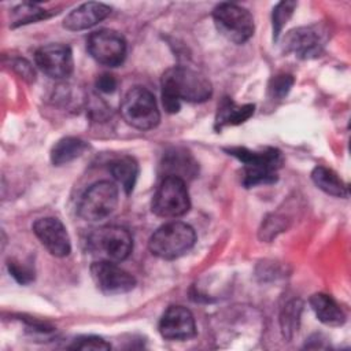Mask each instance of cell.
Returning <instances> with one entry per match:
<instances>
[{
    "label": "cell",
    "mask_w": 351,
    "mask_h": 351,
    "mask_svg": "<svg viewBox=\"0 0 351 351\" xmlns=\"http://www.w3.org/2000/svg\"><path fill=\"white\" fill-rule=\"evenodd\" d=\"M89 270L92 280L103 293H126L136 287V278L115 262L99 259L90 265Z\"/></svg>",
    "instance_id": "11"
},
{
    "label": "cell",
    "mask_w": 351,
    "mask_h": 351,
    "mask_svg": "<svg viewBox=\"0 0 351 351\" xmlns=\"http://www.w3.org/2000/svg\"><path fill=\"white\" fill-rule=\"evenodd\" d=\"M254 104H236L230 97H223L218 104L215 115V130H222L225 126H236L245 122L254 115Z\"/></svg>",
    "instance_id": "17"
},
{
    "label": "cell",
    "mask_w": 351,
    "mask_h": 351,
    "mask_svg": "<svg viewBox=\"0 0 351 351\" xmlns=\"http://www.w3.org/2000/svg\"><path fill=\"white\" fill-rule=\"evenodd\" d=\"M34 62L45 75L53 80L67 78L74 70L71 48L64 44H48L38 48Z\"/></svg>",
    "instance_id": "12"
},
{
    "label": "cell",
    "mask_w": 351,
    "mask_h": 351,
    "mask_svg": "<svg viewBox=\"0 0 351 351\" xmlns=\"http://www.w3.org/2000/svg\"><path fill=\"white\" fill-rule=\"evenodd\" d=\"M225 151L243 163V185L245 188L274 184L282 165L281 152L277 148L252 151L245 147H230Z\"/></svg>",
    "instance_id": "2"
},
{
    "label": "cell",
    "mask_w": 351,
    "mask_h": 351,
    "mask_svg": "<svg viewBox=\"0 0 351 351\" xmlns=\"http://www.w3.org/2000/svg\"><path fill=\"white\" fill-rule=\"evenodd\" d=\"M310 306L317 318L328 326H340L346 321L344 311L330 295L322 292L314 293L310 298Z\"/></svg>",
    "instance_id": "18"
},
{
    "label": "cell",
    "mask_w": 351,
    "mask_h": 351,
    "mask_svg": "<svg viewBox=\"0 0 351 351\" xmlns=\"http://www.w3.org/2000/svg\"><path fill=\"white\" fill-rule=\"evenodd\" d=\"M300 311H302V303L299 300H293L285 306L281 315V328H282L281 330L284 337L291 339L295 330H298Z\"/></svg>",
    "instance_id": "24"
},
{
    "label": "cell",
    "mask_w": 351,
    "mask_h": 351,
    "mask_svg": "<svg viewBox=\"0 0 351 351\" xmlns=\"http://www.w3.org/2000/svg\"><path fill=\"white\" fill-rule=\"evenodd\" d=\"M108 170L128 195L134 189L138 177V163L134 158L129 155L118 156L108 163Z\"/></svg>",
    "instance_id": "19"
},
{
    "label": "cell",
    "mask_w": 351,
    "mask_h": 351,
    "mask_svg": "<svg viewBox=\"0 0 351 351\" xmlns=\"http://www.w3.org/2000/svg\"><path fill=\"white\" fill-rule=\"evenodd\" d=\"M160 170L163 177H178L186 182V180L196 177L199 167L188 151L181 148H171L163 155Z\"/></svg>",
    "instance_id": "16"
},
{
    "label": "cell",
    "mask_w": 351,
    "mask_h": 351,
    "mask_svg": "<svg viewBox=\"0 0 351 351\" xmlns=\"http://www.w3.org/2000/svg\"><path fill=\"white\" fill-rule=\"evenodd\" d=\"M12 69L25 80L34 81V70L32 64L25 59H15L12 60Z\"/></svg>",
    "instance_id": "29"
},
{
    "label": "cell",
    "mask_w": 351,
    "mask_h": 351,
    "mask_svg": "<svg viewBox=\"0 0 351 351\" xmlns=\"http://www.w3.org/2000/svg\"><path fill=\"white\" fill-rule=\"evenodd\" d=\"M121 115L128 125L138 130H151L160 121L155 96L144 86H133L126 92L121 103Z\"/></svg>",
    "instance_id": "4"
},
{
    "label": "cell",
    "mask_w": 351,
    "mask_h": 351,
    "mask_svg": "<svg viewBox=\"0 0 351 351\" xmlns=\"http://www.w3.org/2000/svg\"><path fill=\"white\" fill-rule=\"evenodd\" d=\"M298 3L292 0H284L277 3V5L273 8L271 14V26H273V40H277L282 27L288 23V21L292 18L293 11L296 8Z\"/></svg>",
    "instance_id": "23"
},
{
    "label": "cell",
    "mask_w": 351,
    "mask_h": 351,
    "mask_svg": "<svg viewBox=\"0 0 351 351\" xmlns=\"http://www.w3.org/2000/svg\"><path fill=\"white\" fill-rule=\"evenodd\" d=\"M328 40L326 29L321 25L302 26L289 30L282 41L284 51L296 58L307 60L321 55Z\"/></svg>",
    "instance_id": "9"
},
{
    "label": "cell",
    "mask_w": 351,
    "mask_h": 351,
    "mask_svg": "<svg viewBox=\"0 0 351 351\" xmlns=\"http://www.w3.org/2000/svg\"><path fill=\"white\" fill-rule=\"evenodd\" d=\"M118 81L112 74L104 73L97 77L96 80V88L103 93H112L117 89Z\"/></svg>",
    "instance_id": "28"
},
{
    "label": "cell",
    "mask_w": 351,
    "mask_h": 351,
    "mask_svg": "<svg viewBox=\"0 0 351 351\" xmlns=\"http://www.w3.org/2000/svg\"><path fill=\"white\" fill-rule=\"evenodd\" d=\"M71 350H110L111 344L99 336H81L69 346Z\"/></svg>",
    "instance_id": "26"
},
{
    "label": "cell",
    "mask_w": 351,
    "mask_h": 351,
    "mask_svg": "<svg viewBox=\"0 0 351 351\" xmlns=\"http://www.w3.org/2000/svg\"><path fill=\"white\" fill-rule=\"evenodd\" d=\"M217 30L234 44H244L254 36L255 25L251 12L233 3H221L213 11Z\"/></svg>",
    "instance_id": "7"
},
{
    "label": "cell",
    "mask_w": 351,
    "mask_h": 351,
    "mask_svg": "<svg viewBox=\"0 0 351 351\" xmlns=\"http://www.w3.org/2000/svg\"><path fill=\"white\" fill-rule=\"evenodd\" d=\"M151 208L162 218H178L186 214L191 208L186 182L178 177H163L154 193Z\"/></svg>",
    "instance_id": "8"
},
{
    "label": "cell",
    "mask_w": 351,
    "mask_h": 351,
    "mask_svg": "<svg viewBox=\"0 0 351 351\" xmlns=\"http://www.w3.org/2000/svg\"><path fill=\"white\" fill-rule=\"evenodd\" d=\"M311 180L317 188L335 197H347L348 188L343 180L332 170L325 166H317L311 171Z\"/></svg>",
    "instance_id": "21"
},
{
    "label": "cell",
    "mask_w": 351,
    "mask_h": 351,
    "mask_svg": "<svg viewBox=\"0 0 351 351\" xmlns=\"http://www.w3.org/2000/svg\"><path fill=\"white\" fill-rule=\"evenodd\" d=\"M293 85V77L291 74H277L270 78L267 85V95L273 100L284 99Z\"/></svg>",
    "instance_id": "25"
},
{
    "label": "cell",
    "mask_w": 351,
    "mask_h": 351,
    "mask_svg": "<svg viewBox=\"0 0 351 351\" xmlns=\"http://www.w3.org/2000/svg\"><path fill=\"white\" fill-rule=\"evenodd\" d=\"M196 241L193 228L182 221H171L158 228L148 241L152 255L171 261L186 254Z\"/></svg>",
    "instance_id": "3"
},
{
    "label": "cell",
    "mask_w": 351,
    "mask_h": 351,
    "mask_svg": "<svg viewBox=\"0 0 351 351\" xmlns=\"http://www.w3.org/2000/svg\"><path fill=\"white\" fill-rule=\"evenodd\" d=\"M33 233L51 255L63 258L70 254V236L60 219L55 217L38 218L33 223Z\"/></svg>",
    "instance_id": "13"
},
{
    "label": "cell",
    "mask_w": 351,
    "mask_h": 351,
    "mask_svg": "<svg viewBox=\"0 0 351 351\" xmlns=\"http://www.w3.org/2000/svg\"><path fill=\"white\" fill-rule=\"evenodd\" d=\"M162 103L169 114L180 111L181 101L203 103L213 95L210 80L197 70L186 66L167 69L160 80Z\"/></svg>",
    "instance_id": "1"
},
{
    "label": "cell",
    "mask_w": 351,
    "mask_h": 351,
    "mask_svg": "<svg viewBox=\"0 0 351 351\" xmlns=\"http://www.w3.org/2000/svg\"><path fill=\"white\" fill-rule=\"evenodd\" d=\"M89 250L99 259L119 263L125 261L133 250V239L128 229L122 226H103L90 233L88 239Z\"/></svg>",
    "instance_id": "6"
},
{
    "label": "cell",
    "mask_w": 351,
    "mask_h": 351,
    "mask_svg": "<svg viewBox=\"0 0 351 351\" xmlns=\"http://www.w3.org/2000/svg\"><path fill=\"white\" fill-rule=\"evenodd\" d=\"M118 186L107 180L92 184L81 196L77 211L88 222H99L114 213L118 206Z\"/></svg>",
    "instance_id": "5"
},
{
    "label": "cell",
    "mask_w": 351,
    "mask_h": 351,
    "mask_svg": "<svg viewBox=\"0 0 351 351\" xmlns=\"http://www.w3.org/2000/svg\"><path fill=\"white\" fill-rule=\"evenodd\" d=\"M159 333L166 340H188L196 335L193 314L184 306H170L159 321Z\"/></svg>",
    "instance_id": "14"
},
{
    "label": "cell",
    "mask_w": 351,
    "mask_h": 351,
    "mask_svg": "<svg viewBox=\"0 0 351 351\" xmlns=\"http://www.w3.org/2000/svg\"><path fill=\"white\" fill-rule=\"evenodd\" d=\"M51 12L41 8L38 4L34 3H22L12 8L10 15V26L18 27L27 23H34L37 21L49 18Z\"/></svg>",
    "instance_id": "22"
},
{
    "label": "cell",
    "mask_w": 351,
    "mask_h": 351,
    "mask_svg": "<svg viewBox=\"0 0 351 351\" xmlns=\"http://www.w3.org/2000/svg\"><path fill=\"white\" fill-rule=\"evenodd\" d=\"M110 12L111 7H108L107 4L96 1L84 3L66 15V18L63 19V27L70 32L85 30L106 19Z\"/></svg>",
    "instance_id": "15"
},
{
    "label": "cell",
    "mask_w": 351,
    "mask_h": 351,
    "mask_svg": "<svg viewBox=\"0 0 351 351\" xmlns=\"http://www.w3.org/2000/svg\"><path fill=\"white\" fill-rule=\"evenodd\" d=\"M88 149V144L78 137H63L58 140L51 149V162L53 166L67 165L80 158Z\"/></svg>",
    "instance_id": "20"
},
{
    "label": "cell",
    "mask_w": 351,
    "mask_h": 351,
    "mask_svg": "<svg viewBox=\"0 0 351 351\" xmlns=\"http://www.w3.org/2000/svg\"><path fill=\"white\" fill-rule=\"evenodd\" d=\"M8 271L19 284H29L34 280V271L30 267L21 265L15 261L8 262Z\"/></svg>",
    "instance_id": "27"
},
{
    "label": "cell",
    "mask_w": 351,
    "mask_h": 351,
    "mask_svg": "<svg viewBox=\"0 0 351 351\" xmlns=\"http://www.w3.org/2000/svg\"><path fill=\"white\" fill-rule=\"evenodd\" d=\"M89 55L100 64L117 67L126 58V41L123 36L111 29H101L89 34L86 40Z\"/></svg>",
    "instance_id": "10"
}]
</instances>
